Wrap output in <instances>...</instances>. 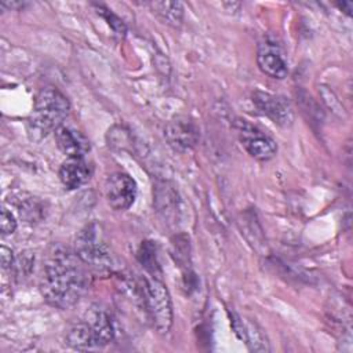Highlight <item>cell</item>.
Masks as SVG:
<instances>
[{
    "label": "cell",
    "instance_id": "ac0fdd59",
    "mask_svg": "<svg viewBox=\"0 0 353 353\" xmlns=\"http://www.w3.org/2000/svg\"><path fill=\"white\" fill-rule=\"evenodd\" d=\"M43 205L36 197H29V199H21L18 203V212L22 219L26 222H37L43 218Z\"/></svg>",
    "mask_w": 353,
    "mask_h": 353
},
{
    "label": "cell",
    "instance_id": "ffe728a7",
    "mask_svg": "<svg viewBox=\"0 0 353 353\" xmlns=\"http://www.w3.org/2000/svg\"><path fill=\"white\" fill-rule=\"evenodd\" d=\"M0 229H1V234L7 236V234H12L17 229V221L14 218V215L11 214V211H8L6 207L1 208V221H0Z\"/></svg>",
    "mask_w": 353,
    "mask_h": 353
},
{
    "label": "cell",
    "instance_id": "9a60e30c",
    "mask_svg": "<svg viewBox=\"0 0 353 353\" xmlns=\"http://www.w3.org/2000/svg\"><path fill=\"white\" fill-rule=\"evenodd\" d=\"M153 14L165 25L179 28L183 22V6L179 1H153L150 3Z\"/></svg>",
    "mask_w": 353,
    "mask_h": 353
},
{
    "label": "cell",
    "instance_id": "44dd1931",
    "mask_svg": "<svg viewBox=\"0 0 353 353\" xmlns=\"http://www.w3.org/2000/svg\"><path fill=\"white\" fill-rule=\"evenodd\" d=\"M0 252H1V268L6 270V269H11L12 268V263H14V258H12V251L7 247H1L0 248Z\"/></svg>",
    "mask_w": 353,
    "mask_h": 353
},
{
    "label": "cell",
    "instance_id": "52a82bcc",
    "mask_svg": "<svg viewBox=\"0 0 353 353\" xmlns=\"http://www.w3.org/2000/svg\"><path fill=\"white\" fill-rule=\"evenodd\" d=\"M105 197L110 208L125 211L137 197V183L125 172H113L105 182Z\"/></svg>",
    "mask_w": 353,
    "mask_h": 353
},
{
    "label": "cell",
    "instance_id": "8992f818",
    "mask_svg": "<svg viewBox=\"0 0 353 353\" xmlns=\"http://www.w3.org/2000/svg\"><path fill=\"white\" fill-rule=\"evenodd\" d=\"M252 102L262 114L277 125L290 127L294 123V109L285 97L256 90L252 92Z\"/></svg>",
    "mask_w": 353,
    "mask_h": 353
},
{
    "label": "cell",
    "instance_id": "5b68a950",
    "mask_svg": "<svg viewBox=\"0 0 353 353\" xmlns=\"http://www.w3.org/2000/svg\"><path fill=\"white\" fill-rule=\"evenodd\" d=\"M234 127L239 132L241 145L251 157L259 161H268L276 156L277 143L258 127L245 120H237Z\"/></svg>",
    "mask_w": 353,
    "mask_h": 353
},
{
    "label": "cell",
    "instance_id": "7c38bea8",
    "mask_svg": "<svg viewBox=\"0 0 353 353\" xmlns=\"http://www.w3.org/2000/svg\"><path fill=\"white\" fill-rule=\"evenodd\" d=\"M54 134L58 149L68 157H84L90 152V141L74 127L62 124Z\"/></svg>",
    "mask_w": 353,
    "mask_h": 353
},
{
    "label": "cell",
    "instance_id": "8fae6325",
    "mask_svg": "<svg viewBox=\"0 0 353 353\" xmlns=\"http://www.w3.org/2000/svg\"><path fill=\"white\" fill-rule=\"evenodd\" d=\"M94 168L84 157H68L59 167L58 175L62 185L69 189H77L85 185L92 176Z\"/></svg>",
    "mask_w": 353,
    "mask_h": 353
},
{
    "label": "cell",
    "instance_id": "5bb4252c",
    "mask_svg": "<svg viewBox=\"0 0 353 353\" xmlns=\"http://www.w3.org/2000/svg\"><path fill=\"white\" fill-rule=\"evenodd\" d=\"M153 197L154 205L164 219H174L176 216L178 196L172 186H168V183L157 185L153 192Z\"/></svg>",
    "mask_w": 353,
    "mask_h": 353
},
{
    "label": "cell",
    "instance_id": "9c48e42d",
    "mask_svg": "<svg viewBox=\"0 0 353 353\" xmlns=\"http://www.w3.org/2000/svg\"><path fill=\"white\" fill-rule=\"evenodd\" d=\"M256 63L262 73L272 79L281 80L288 74V63L281 47L273 40H263L258 44Z\"/></svg>",
    "mask_w": 353,
    "mask_h": 353
},
{
    "label": "cell",
    "instance_id": "d6986e66",
    "mask_svg": "<svg viewBox=\"0 0 353 353\" xmlns=\"http://www.w3.org/2000/svg\"><path fill=\"white\" fill-rule=\"evenodd\" d=\"M97 12L105 18V21L108 22V25L113 29V32L119 36H124L125 32H127V28H125V23L116 15L113 14L110 10L102 7V6H97Z\"/></svg>",
    "mask_w": 353,
    "mask_h": 353
},
{
    "label": "cell",
    "instance_id": "3957f363",
    "mask_svg": "<svg viewBox=\"0 0 353 353\" xmlns=\"http://www.w3.org/2000/svg\"><path fill=\"white\" fill-rule=\"evenodd\" d=\"M142 295H143V303L146 306V310L157 332L163 335L168 334L172 327L174 314H172L171 296L163 280L156 277L145 279L143 287H142Z\"/></svg>",
    "mask_w": 353,
    "mask_h": 353
},
{
    "label": "cell",
    "instance_id": "4fadbf2b",
    "mask_svg": "<svg viewBox=\"0 0 353 353\" xmlns=\"http://www.w3.org/2000/svg\"><path fill=\"white\" fill-rule=\"evenodd\" d=\"M237 323H239V327L234 325L236 332H240V338L245 341L247 346L250 350L252 352H269L270 350V346H269V342H268V338L263 332V330L255 323V321H251V320H245L243 321L241 319L237 317Z\"/></svg>",
    "mask_w": 353,
    "mask_h": 353
},
{
    "label": "cell",
    "instance_id": "7a4b0ae2",
    "mask_svg": "<svg viewBox=\"0 0 353 353\" xmlns=\"http://www.w3.org/2000/svg\"><path fill=\"white\" fill-rule=\"evenodd\" d=\"M69 110V99L58 88H41L36 94L33 110L28 117L26 130L29 138L40 142L50 132H55L66 120Z\"/></svg>",
    "mask_w": 353,
    "mask_h": 353
},
{
    "label": "cell",
    "instance_id": "30bf717a",
    "mask_svg": "<svg viewBox=\"0 0 353 353\" xmlns=\"http://www.w3.org/2000/svg\"><path fill=\"white\" fill-rule=\"evenodd\" d=\"M98 347H102L114 338V323L112 314L99 305H91L83 316Z\"/></svg>",
    "mask_w": 353,
    "mask_h": 353
},
{
    "label": "cell",
    "instance_id": "ba28073f",
    "mask_svg": "<svg viewBox=\"0 0 353 353\" xmlns=\"http://www.w3.org/2000/svg\"><path fill=\"white\" fill-rule=\"evenodd\" d=\"M164 137L174 150L185 153L196 146L200 138V131L192 119L186 116H178L167 123L164 128Z\"/></svg>",
    "mask_w": 353,
    "mask_h": 353
},
{
    "label": "cell",
    "instance_id": "6da1fadb",
    "mask_svg": "<svg viewBox=\"0 0 353 353\" xmlns=\"http://www.w3.org/2000/svg\"><path fill=\"white\" fill-rule=\"evenodd\" d=\"M84 262L70 248L52 244L46 254L40 292L47 303L68 309L79 302L88 288Z\"/></svg>",
    "mask_w": 353,
    "mask_h": 353
},
{
    "label": "cell",
    "instance_id": "2e32d148",
    "mask_svg": "<svg viewBox=\"0 0 353 353\" xmlns=\"http://www.w3.org/2000/svg\"><path fill=\"white\" fill-rule=\"evenodd\" d=\"M66 342L70 347H73L76 350H91V349L98 347L88 325L83 320L79 323H74L68 330Z\"/></svg>",
    "mask_w": 353,
    "mask_h": 353
},
{
    "label": "cell",
    "instance_id": "e0dca14e",
    "mask_svg": "<svg viewBox=\"0 0 353 353\" xmlns=\"http://www.w3.org/2000/svg\"><path fill=\"white\" fill-rule=\"evenodd\" d=\"M138 258L143 269L150 274V277L161 279L163 272L157 259L156 244H153V241H145L141 244V248L138 251Z\"/></svg>",
    "mask_w": 353,
    "mask_h": 353
},
{
    "label": "cell",
    "instance_id": "7402d4cb",
    "mask_svg": "<svg viewBox=\"0 0 353 353\" xmlns=\"http://www.w3.org/2000/svg\"><path fill=\"white\" fill-rule=\"evenodd\" d=\"M336 6H338V7H339V8H341V10H342L345 14H347V15H350V14H352L350 11H352V7H353V4H352L350 1H347V3H338Z\"/></svg>",
    "mask_w": 353,
    "mask_h": 353
},
{
    "label": "cell",
    "instance_id": "277c9868",
    "mask_svg": "<svg viewBox=\"0 0 353 353\" xmlns=\"http://www.w3.org/2000/svg\"><path fill=\"white\" fill-rule=\"evenodd\" d=\"M74 251L85 265L103 269L109 268L112 263L110 248L106 243L102 226L97 222L85 225L79 232Z\"/></svg>",
    "mask_w": 353,
    "mask_h": 353
}]
</instances>
